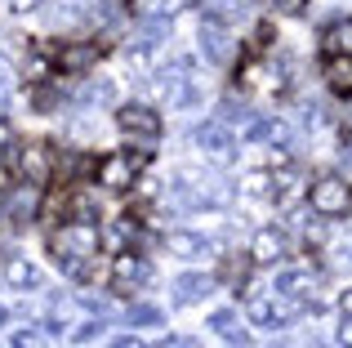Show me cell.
Segmentation results:
<instances>
[{
    "mask_svg": "<svg viewBox=\"0 0 352 348\" xmlns=\"http://www.w3.org/2000/svg\"><path fill=\"white\" fill-rule=\"evenodd\" d=\"M308 197H312V210H317V215H326V219L348 215V206H352V188H348L344 179H335V174H330V179H317Z\"/></svg>",
    "mask_w": 352,
    "mask_h": 348,
    "instance_id": "obj_1",
    "label": "cell"
},
{
    "mask_svg": "<svg viewBox=\"0 0 352 348\" xmlns=\"http://www.w3.org/2000/svg\"><path fill=\"white\" fill-rule=\"evenodd\" d=\"M143 161H147L143 152H138V157L134 152H116V157H107L103 166H98V183H103L107 192H129L134 188V174L143 170Z\"/></svg>",
    "mask_w": 352,
    "mask_h": 348,
    "instance_id": "obj_2",
    "label": "cell"
},
{
    "mask_svg": "<svg viewBox=\"0 0 352 348\" xmlns=\"http://www.w3.org/2000/svg\"><path fill=\"white\" fill-rule=\"evenodd\" d=\"M116 125L125 134H138V139H156V134H161V116H156L152 107H138V103H125V107H120Z\"/></svg>",
    "mask_w": 352,
    "mask_h": 348,
    "instance_id": "obj_3",
    "label": "cell"
},
{
    "mask_svg": "<svg viewBox=\"0 0 352 348\" xmlns=\"http://www.w3.org/2000/svg\"><path fill=\"white\" fill-rule=\"evenodd\" d=\"M192 139H197V148H206L214 161H232V152H236V139L223 130V125H214V121H210V125H197V134H192Z\"/></svg>",
    "mask_w": 352,
    "mask_h": 348,
    "instance_id": "obj_4",
    "label": "cell"
},
{
    "mask_svg": "<svg viewBox=\"0 0 352 348\" xmlns=\"http://www.w3.org/2000/svg\"><path fill=\"white\" fill-rule=\"evenodd\" d=\"M112 281H116V290L143 286V281H152V263L138 259V254H116V263H112Z\"/></svg>",
    "mask_w": 352,
    "mask_h": 348,
    "instance_id": "obj_5",
    "label": "cell"
},
{
    "mask_svg": "<svg viewBox=\"0 0 352 348\" xmlns=\"http://www.w3.org/2000/svg\"><path fill=\"white\" fill-rule=\"evenodd\" d=\"M98 58H103V45H98V41H80V45H63L58 67L63 72H89Z\"/></svg>",
    "mask_w": 352,
    "mask_h": 348,
    "instance_id": "obj_6",
    "label": "cell"
},
{
    "mask_svg": "<svg viewBox=\"0 0 352 348\" xmlns=\"http://www.w3.org/2000/svg\"><path fill=\"white\" fill-rule=\"evenodd\" d=\"M14 166H18V174H23L27 183H36V188H41V183L50 179V152L36 148V143H27V148L14 157Z\"/></svg>",
    "mask_w": 352,
    "mask_h": 348,
    "instance_id": "obj_7",
    "label": "cell"
},
{
    "mask_svg": "<svg viewBox=\"0 0 352 348\" xmlns=\"http://www.w3.org/2000/svg\"><path fill=\"white\" fill-rule=\"evenodd\" d=\"M156 85H161V94H165V103H170V107H192V103H197V85H192L188 76H179V67L165 72Z\"/></svg>",
    "mask_w": 352,
    "mask_h": 348,
    "instance_id": "obj_8",
    "label": "cell"
},
{
    "mask_svg": "<svg viewBox=\"0 0 352 348\" xmlns=\"http://www.w3.org/2000/svg\"><path fill=\"white\" fill-rule=\"evenodd\" d=\"M281 250H285V241H281V232H276V228H258L254 241H250V259L263 263V268L281 259Z\"/></svg>",
    "mask_w": 352,
    "mask_h": 348,
    "instance_id": "obj_9",
    "label": "cell"
},
{
    "mask_svg": "<svg viewBox=\"0 0 352 348\" xmlns=\"http://www.w3.org/2000/svg\"><path fill=\"white\" fill-rule=\"evenodd\" d=\"M36 210H41V188H36V183H27V188H18L14 197L5 201V215L14 219V224H27V219H32Z\"/></svg>",
    "mask_w": 352,
    "mask_h": 348,
    "instance_id": "obj_10",
    "label": "cell"
},
{
    "mask_svg": "<svg viewBox=\"0 0 352 348\" xmlns=\"http://www.w3.org/2000/svg\"><path fill=\"white\" fill-rule=\"evenodd\" d=\"M165 250L179 254V259H201L210 246H206V237H197V232H188V228H179V232H165Z\"/></svg>",
    "mask_w": 352,
    "mask_h": 348,
    "instance_id": "obj_11",
    "label": "cell"
},
{
    "mask_svg": "<svg viewBox=\"0 0 352 348\" xmlns=\"http://www.w3.org/2000/svg\"><path fill=\"white\" fill-rule=\"evenodd\" d=\"M197 9H201V23H219V27L236 23V18L245 14L241 0H197Z\"/></svg>",
    "mask_w": 352,
    "mask_h": 348,
    "instance_id": "obj_12",
    "label": "cell"
},
{
    "mask_svg": "<svg viewBox=\"0 0 352 348\" xmlns=\"http://www.w3.org/2000/svg\"><path fill=\"white\" fill-rule=\"evenodd\" d=\"M201 50H206L214 63L232 58V41H228V32H223L219 23H206V27H201Z\"/></svg>",
    "mask_w": 352,
    "mask_h": 348,
    "instance_id": "obj_13",
    "label": "cell"
},
{
    "mask_svg": "<svg viewBox=\"0 0 352 348\" xmlns=\"http://www.w3.org/2000/svg\"><path fill=\"white\" fill-rule=\"evenodd\" d=\"M174 295H179V304H197L201 295H210V277L206 272H183L174 281Z\"/></svg>",
    "mask_w": 352,
    "mask_h": 348,
    "instance_id": "obj_14",
    "label": "cell"
},
{
    "mask_svg": "<svg viewBox=\"0 0 352 348\" xmlns=\"http://www.w3.org/2000/svg\"><path fill=\"white\" fill-rule=\"evenodd\" d=\"M326 80L339 94H352V54H335V58L326 63Z\"/></svg>",
    "mask_w": 352,
    "mask_h": 348,
    "instance_id": "obj_15",
    "label": "cell"
},
{
    "mask_svg": "<svg viewBox=\"0 0 352 348\" xmlns=\"http://www.w3.org/2000/svg\"><path fill=\"white\" fill-rule=\"evenodd\" d=\"M5 281L14 290H32V286H41V272H36V263H27V259H9Z\"/></svg>",
    "mask_w": 352,
    "mask_h": 348,
    "instance_id": "obj_16",
    "label": "cell"
},
{
    "mask_svg": "<svg viewBox=\"0 0 352 348\" xmlns=\"http://www.w3.org/2000/svg\"><path fill=\"white\" fill-rule=\"evenodd\" d=\"M276 295H299V290H312V272L308 268H285L276 272Z\"/></svg>",
    "mask_w": 352,
    "mask_h": 348,
    "instance_id": "obj_17",
    "label": "cell"
},
{
    "mask_svg": "<svg viewBox=\"0 0 352 348\" xmlns=\"http://www.w3.org/2000/svg\"><path fill=\"white\" fill-rule=\"evenodd\" d=\"M326 45H330L335 54H352V23H339L335 32L326 36Z\"/></svg>",
    "mask_w": 352,
    "mask_h": 348,
    "instance_id": "obj_18",
    "label": "cell"
},
{
    "mask_svg": "<svg viewBox=\"0 0 352 348\" xmlns=\"http://www.w3.org/2000/svg\"><path fill=\"white\" fill-rule=\"evenodd\" d=\"M250 322H258V326L276 322V308H272V299H250Z\"/></svg>",
    "mask_w": 352,
    "mask_h": 348,
    "instance_id": "obj_19",
    "label": "cell"
},
{
    "mask_svg": "<svg viewBox=\"0 0 352 348\" xmlns=\"http://www.w3.org/2000/svg\"><path fill=\"white\" fill-rule=\"evenodd\" d=\"M129 322L134 326H156L161 322V308L156 304H138V308H129Z\"/></svg>",
    "mask_w": 352,
    "mask_h": 348,
    "instance_id": "obj_20",
    "label": "cell"
},
{
    "mask_svg": "<svg viewBox=\"0 0 352 348\" xmlns=\"http://www.w3.org/2000/svg\"><path fill=\"white\" fill-rule=\"evenodd\" d=\"M50 76V58H45V54H32V58H27V80H45Z\"/></svg>",
    "mask_w": 352,
    "mask_h": 348,
    "instance_id": "obj_21",
    "label": "cell"
},
{
    "mask_svg": "<svg viewBox=\"0 0 352 348\" xmlns=\"http://www.w3.org/2000/svg\"><path fill=\"white\" fill-rule=\"evenodd\" d=\"M272 134H276V125H272V121H263V116L245 125V139H250V143H254V139H272Z\"/></svg>",
    "mask_w": 352,
    "mask_h": 348,
    "instance_id": "obj_22",
    "label": "cell"
},
{
    "mask_svg": "<svg viewBox=\"0 0 352 348\" xmlns=\"http://www.w3.org/2000/svg\"><path fill=\"white\" fill-rule=\"evenodd\" d=\"M89 103H112V80H94V85L85 89Z\"/></svg>",
    "mask_w": 352,
    "mask_h": 348,
    "instance_id": "obj_23",
    "label": "cell"
},
{
    "mask_svg": "<svg viewBox=\"0 0 352 348\" xmlns=\"http://www.w3.org/2000/svg\"><path fill=\"white\" fill-rule=\"evenodd\" d=\"M232 326H236V317L232 313H228V308H219V313H210V331H232Z\"/></svg>",
    "mask_w": 352,
    "mask_h": 348,
    "instance_id": "obj_24",
    "label": "cell"
},
{
    "mask_svg": "<svg viewBox=\"0 0 352 348\" xmlns=\"http://www.w3.org/2000/svg\"><path fill=\"white\" fill-rule=\"evenodd\" d=\"M98 335H103V326H98V322H85V326H76V331H72V340H76V344H89V340H98Z\"/></svg>",
    "mask_w": 352,
    "mask_h": 348,
    "instance_id": "obj_25",
    "label": "cell"
},
{
    "mask_svg": "<svg viewBox=\"0 0 352 348\" xmlns=\"http://www.w3.org/2000/svg\"><path fill=\"white\" fill-rule=\"evenodd\" d=\"M14 348H45V340H41L36 331H18V335H14Z\"/></svg>",
    "mask_w": 352,
    "mask_h": 348,
    "instance_id": "obj_26",
    "label": "cell"
},
{
    "mask_svg": "<svg viewBox=\"0 0 352 348\" xmlns=\"http://www.w3.org/2000/svg\"><path fill=\"white\" fill-rule=\"evenodd\" d=\"M14 80H18V72L9 67L5 58H0V94H9V89H14Z\"/></svg>",
    "mask_w": 352,
    "mask_h": 348,
    "instance_id": "obj_27",
    "label": "cell"
},
{
    "mask_svg": "<svg viewBox=\"0 0 352 348\" xmlns=\"http://www.w3.org/2000/svg\"><path fill=\"white\" fill-rule=\"evenodd\" d=\"M9 148H14V125L0 116V152H9Z\"/></svg>",
    "mask_w": 352,
    "mask_h": 348,
    "instance_id": "obj_28",
    "label": "cell"
},
{
    "mask_svg": "<svg viewBox=\"0 0 352 348\" xmlns=\"http://www.w3.org/2000/svg\"><path fill=\"white\" fill-rule=\"evenodd\" d=\"M276 9H281V14H303V9H308V0H272Z\"/></svg>",
    "mask_w": 352,
    "mask_h": 348,
    "instance_id": "obj_29",
    "label": "cell"
},
{
    "mask_svg": "<svg viewBox=\"0 0 352 348\" xmlns=\"http://www.w3.org/2000/svg\"><path fill=\"white\" fill-rule=\"evenodd\" d=\"M36 5H41V0H9L14 14H36Z\"/></svg>",
    "mask_w": 352,
    "mask_h": 348,
    "instance_id": "obj_30",
    "label": "cell"
},
{
    "mask_svg": "<svg viewBox=\"0 0 352 348\" xmlns=\"http://www.w3.org/2000/svg\"><path fill=\"white\" fill-rule=\"evenodd\" d=\"M245 183H250V192H267V174H250Z\"/></svg>",
    "mask_w": 352,
    "mask_h": 348,
    "instance_id": "obj_31",
    "label": "cell"
},
{
    "mask_svg": "<svg viewBox=\"0 0 352 348\" xmlns=\"http://www.w3.org/2000/svg\"><path fill=\"white\" fill-rule=\"evenodd\" d=\"M339 348H352V322L339 326Z\"/></svg>",
    "mask_w": 352,
    "mask_h": 348,
    "instance_id": "obj_32",
    "label": "cell"
},
{
    "mask_svg": "<svg viewBox=\"0 0 352 348\" xmlns=\"http://www.w3.org/2000/svg\"><path fill=\"white\" fill-rule=\"evenodd\" d=\"M339 308H344V317H352V290H344V295H339Z\"/></svg>",
    "mask_w": 352,
    "mask_h": 348,
    "instance_id": "obj_33",
    "label": "cell"
},
{
    "mask_svg": "<svg viewBox=\"0 0 352 348\" xmlns=\"http://www.w3.org/2000/svg\"><path fill=\"white\" fill-rule=\"evenodd\" d=\"M112 348H147V344H143V340H116Z\"/></svg>",
    "mask_w": 352,
    "mask_h": 348,
    "instance_id": "obj_34",
    "label": "cell"
},
{
    "mask_svg": "<svg viewBox=\"0 0 352 348\" xmlns=\"http://www.w3.org/2000/svg\"><path fill=\"white\" fill-rule=\"evenodd\" d=\"M156 348H188V344H183V340H161Z\"/></svg>",
    "mask_w": 352,
    "mask_h": 348,
    "instance_id": "obj_35",
    "label": "cell"
},
{
    "mask_svg": "<svg viewBox=\"0 0 352 348\" xmlns=\"http://www.w3.org/2000/svg\"><path fill=\"white\" fill-rule=\"evenodd\" d=\"M0 215H5V192H0Z\"/></svg>",
    "mask_w": 352,
    "mask_h": 348,
    "instance_id": "obj_36",
    "label": "cell"
},
{
    "mask_svg": "<svg viewBox=\"0 0 352 348\" xmlns=\"http://www.w3.org/2000/svg\"><path fill=\"white\" fill-rule=\"evenodd\" d=\"M5 317H9V313H5V308H0V326H5Z\"/></svg>",
    "mask_w": 352,
    "mask_h": 348,
    "instance_id": "obj_37",
    "label": "cell"
},
{
    "mask_svg": "<svg viewBox=\"0 0 352 348\" xmlns=\"http://www.w3.org/2000/svg\"><path fill=\"white\" fill-rule=\"evenodd\" d=\"M308 348H326V344H308Z\"/></svg>",
    "mask_w": 352,
    "mask_h": 348,
    "instance_id": "obj_38",
    "label": "cell"
}]
</instances>
